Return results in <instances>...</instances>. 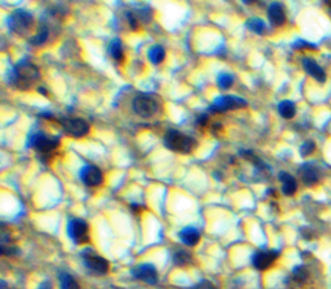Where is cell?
Masks as SVG:
<instances>
[{"label": "cell", "mask_w": 331, "mask_h": 289, "mask_svg": "<svg viewBox=\"0 0 331 289\" xmlns=\"http://www.w3.org/2000/svg\"><path fill=\"white\" fill-rule=\"evenodd\" d=\"M207 122H208V117L206 116V114H202V116L198 118L197 125H199V126H206V125H207Z\"/></svg>", "instance_id": "30"}, {"label": "cell", "mask_w": 331, "mask_h": 289, "mask_svg": "<svg viewBox=\"0 0 331 289\" xmlns=\"http://www.w3.org/2000/svg\"><path fill=\"white\" fill-rule=\"evenodd\" d=\"M109 53L114 60L122 61L123 60V46L118 38H114L109 44Z\"/></svg>", "instance_id": "20"}, {"label": "cell", "mask_w": 331, "mask_h": 289, "mask_svg": "<svg viewBox=\"0 0 331 289\" xmlns=\"http://www.w3.org/2000/svg\"><path fill=\"white\" fill-rule=\"evenodd\" d=\"M173 262L177 266H187L192 262V254L185 251H177L173 254Z\"/></svg>", "instance_id": "24"}, {"label": "cell", "mask_w": 331, "mask_h": 289, "mask_svg": "<svg viewBox=\"0 0 331 289\" xmlns=\"http://www.w3.org/2000/svg\"><path fill=\"white\" fill-rule=\"evenodd\" d=\"M81 179L82 182L88 186V187H96L102 183V171L97 167V166H84L81 170Z\"/></svg>", "instance_id": "12"}, {"label": "cell", "mask_w": 331, "mask_h": 289, "mask_svg": "<svg viewBox=\"0 0 331 289\" xmlns=\"http://www.w3.org/2000/svg\"><path fill=\"white\" fill-rule=\"evenodd\" d=\"M278 256L279 253L277 251H257L252 256V264L256 270L264 271L275 263Z\"/></svg>", "instance_id": "10"}, {"label": "cell", "mask_w": 331, "mask_h": 289, "mask_svg": "<svg viewBox=\"0 0 331 289\" xmlns=\"http://www.w3.org/2000/svg\"><path fill=\"white\" fill-rule=\"evenodd\" d=\"M294 47H295V48H302V47H312V48H314V46H312V44H309V43L303 42V40H299L298 43H295Z\"/></svg>", "instance_id": "31"}, {"label": "cell", "mask_w": 331, "mask_h": 289, "mask_svg": "<svg viewBox=\"0 0 331 289\" xmlns=\"http://www.w3.org/2000/svg\"><path fill=\"white\" fill-rule=\"evenodd\" d=\"M303 66L305 69V71L310 77H313L316 81L324 83L326 81V73L324 71V69L318 65L313 59H309V57H305L303 59Z\"/></svg>", "instance_id": "14"}, {"label": "cell", "mask_w": 331, "mask_h": 289, "mask_svg": "<svg viewBox=\"0 0 331 289\" xmlns=\"http://www.w3.org/2000/svg\"><path fill=\"white\" fill-rule=\"evenodd\" d=\"M180 240L183 241L185 245L188 247H194V245H197L199 243V240H201V235H199V231L197 228H194V227H185L180 231L179 233Z\"/></svg>", "instance_id": "16"}, {"label": "cell", "mask_w": 331, "mask_h": 289, "mask_svg": "<svg viewBox=\"0 0 331 289\" xmlns=\"http://www.w3.org/2000/svg\"><path fill=\"white\" fill-rule=\"evenodd\" d=\"M60 286L61 289H81L78 282L69 274L62 272L60 275Z\"/></svg>", "instance_id": "23"}, {"label": "cell", "mask_w": 331, "mask_h": 289, "mask_svg": "<svg viewBox=\"0 0 331 289\" xmlns=\"http://www.w3.org/2000/svg\"><path fill=\"white\" fill-rule=\"evenodd\" d=\"M194 289H218V288H216V287L214 286L212 283L202 282V283H199V284H198V286L195 287Z\"/></svg>", "instance_id": "29"}, {"label": "cell", "mask_w": 331, "mask_h": 289, "mask_svg": "<svg viewBox=\"0 0 331 289\" xmlns=\"http://www.w3.org/2000/svg\"><path fill=\"white\" fill-rule=\"evenodd\" d=\"M300 175H302V180L304 183L308 184V186H312V184H316L320 180V170L313 165V163H304L299 170Z\"/></svg>", "instance_id": "13"}, {"label": "cell", "mask_w": 331, "mask_h": 289, "mask_svg": "<svg viewBox=\"0 0 331 289\" xmlns=\"http://www.w3.org/2000/svg\"><path fill=\"white\" fill-rule=\"evenodd\" d=\"M278 178L282 183V192L286 196H293L296 192V190H298V184H296L295 178L293 175H290L289 173H286V171H281Z\"/></svg>", "instance_id": "17"}, {"label": "cell", "mask_w": 331, "mask_h": 289, "mask_svg": "<svg viewBox=\"0 0 331 289\" xmlns=\"http://www.w3.org/2000/svg\"><path fill=\"white\" fill-rule=\"evenodd\" d=\"M314 148H316V145H314L313 141H312V140L304 141L303 145L300 147V155L303 156V157H305V156H309L310 153H313Z\"/></svg>", "instance_id": "27"}, {"label": "cell", "mask_w": 331, "mask_h": 289, "mask_svg": "<svg viewBox=\"0 0 331 289\" xmlns=\"http://www.w3.org/2000/svg\"><path fill=\"white\" fill-rule=\"evenodd\" d=\"M165 144L171 151L181 152V153H191L195 148L197 141L177 130H168L165 135Z\"/></svg>", "instance_id": "2"}, {"label": "cell", "mask_w": 331, "mask_h": 289, "mask_svg": "<svg viewBox=\"0 0 331 289\" xmlns=\"http://www.w3.org/2000/svg\"><path fill=\"white\" fill-rule=\"evenodd\" d=\"M308 275H309L308 270L304 266H296L293 270V279L296 283H299V284H303L306 279H308Z\"/></svg>", "instance_id": "25"}, {"label": "cell", "mask_w": 331, "mask_h": 289, "mask_svg": "<svg viewBox=\"0 0 331 289\" xmlns=\"http://www.w3.org/2000/svg\"><path fill=\"white\" fill-rule=\"evenodd\" d=\"M278 112L283 118L286 120H291L296 113L295 104L290 100H283V101L279 102L278 105Z\"/></svg>", "instance_id": "19"}, {"label": "cell", "mask_w": 331, "mask_h": 289, "mask_svg": "<svg viewBox=\"0 0 331 289\" xmlns=\"http://www.w3.org/2000/svg\"><path fill=\"white\" fill-rule=\"evenodd\" d=\"M127 21L128 24H130L131 29H138V17H136V14L132 13V12H128L127 13Z\"/></svg>", "instance_id": "28"}, {"label": "cell", "mask_w": 331, "mask_h": 289, "mask_svg": "<svg viewBox=\"0 0 331 289\" xmlns=\"http://www.w3.org/2000/svg\"><path fill=\"white\" fill-rule=\"evenodd\" d=\"M328 5H329V8H328V11H329V13L331 14V1H329L328 3Z\"/></svg>", "instance_id": "34"}, {"label": "cell", "mask_w": 331, "mask_h": 289, "mask_svg": "<svg viewBox=\"0 0 331 289\" xmlns=\"http://www.w3.org/2000/svg\"><path fill=\"white\" fill-rule=\"evenodd\" d=\"M32 22L34 20H32V14L30 12L25 11V9H17L11 14L8 24H9L12 32L18 35H25L32 26Z\"/></svg>", "instance_id": "3"}, {"label": "cell", "mask_w": 331, "mask_h": 289, "mask_svg": "<svg viewBox=\"0 0 331 289\" xmlns=\"http://www.w3.org/2000/svg\"><path fill=\"white\" fill-rule=\"evenodd\" d=\"M247 101L242 97H238V96H220L218 99L214 101V104L211 105L210 110L214 112V113H222V112H226V110H233V109H240V108H246Z\"/></svg>", "instance_id": "5"}, {"label": "cell", "mask_w": 331, "mask_h": 289, "mask_svg": "<svg viewBox=\"0 0 331 289\" xmlns=\"http://www.w3.org/2000/svg\"><path fill=\"white\" fill-rule=\"evenodd\" d=\"M38 91H39V94H43V95H47V91H46V88H43V87H39V88H38Z\"/></svg>", "instance_id": "33"}, {"label": "cell", "mask_w": 331, "mask_h": 289, "mask_svg": "<svg viewBox=\"0 0 331 289\" xmlns=\"http://www.w3.org/2000/svg\"><path fill=\"white\" fill-rule=\"evenodd\" d=\"M61 125L65 132L73 138H82L89 132V125L82 118H64L61 120Z\"/></svg>", "instance_id": "9"}, {"label": "cell", "mask_w": 331, "mask_h": 289, "mask_svg": "<svg viewBox=\"0 0 331 289\" xmlns=\"http://www.w3.org/2000/svg\"><path fill=\"white\" fill-rule=\"evenodd\" d=\"M247 28L250 29L252 32H256V34H264L265 29H267V25H265V22L261 20V18L257 17H252L250 18L248 21L246 22Z\"/></svg>", "instance_id": "22"}, {"label": "cell", "mask_w": 331, "mask_h": 289, "mask_svg": "<svg viewBox=\"0 0 331 289\" xmlns=\"http://www.w3.org/2000/svg\"><path fill=\"white\" fill-rule=\"evenodd\" d=\"M58 144H60L58 138H50V136H47L43 132L32 134L31 139H30V147L35 148L42 155L51 153V152L55 151L58 147Z\"/></svg>", "instance_id": "8"}, {"label": "cell", "mask_w": 331, "mask_h": 289, "mask_svg": "<svg viewBox=\"0 0 331 289\" xmlns=\"http://www.w3.org/2000/svg\"><path fill=\"white\" fill-rule=\"evenodd\" d=\"M268 18L272 22V25L282 26L286 21V14L279 3H273L268 9Z\"/></svg>", "instance_id": "15"}, {"label": "cell", "mask_w": 331, "mask_h": 289, "mask_svg": "<svg viewBox=\"0 0 331 289\" xmlns=\"http://www.w3.org/2000/svg\"><path fill=\"white\" fill-rule=\"evenodd\" d=\"M50 26L44 24V25L39 28L38 32H36L35 35L30 39V43H31L32 46H42L50 38Z\"/></svg>", "instance_id": "18"}, {"label": "cell", "mask_w": 331, "mask_h": 289, "mask_svg": "<svg viewBox=\"0 0 331 289\" xmlns=\"http://www.w3.org/2000/svg\"><path fill=\"white\" fill-rule=\"evenodd\" d=\"M132 109L138 116L148 118L157 113V110L159 109V104L152 96L140 95L132 101Z\"/></svg>", "instance_id": "4"}, {"label": "cell", "mask_w": 331, "mask_h": 289, "mask_svg": "<svg viewBox=\"0 0 331 289\" xmlns=\"http://www.w3.org/2000/svg\"><path fill=\"white\" fill-rule=\"evenodd\" d=\"M38 289H53V287L50 282H43Z\"/></svg>", "instance_id": "32"}, {"label": "cell", "mask_w": 331, "mask_h": 289, "mask_svg": "<svg viewBox=\"0 0 331 289\" xmlns=\"http://www.w3.org/2000/svg\"><path fill=\"white\" fill-rule=\"evenodd\" d=\"M82 257L84 261L85 266L91 270V271L99 274V275H104L109 271V262L106 261L105 258H102L101 256L96 253L92 249H84L82 252Z\"/></svg>", "instance_id": "6"}, {"label": "cell", "mask_w": 331, "mask_h": 289, "mask_svg": "<svg viewBox=\"0 0 331 289\" xmlns=\"http://www.w3.org/2000/svg\"><path fill=\"white\" fill-rule=\"evenodd\" d=\"M67 233L75 244H85L89 241V227L83 219H73L67 226Z\"/></svg>", "instance_id": "7"}, {"label": "cell", "mask_w": 331, "mask_h": 289, "mask_svg": "<svg viewBox=\"0 0 331 289\" xmlns=\"http://www.w3.org/2000/svg\"><path fill=\"white\" fill-rule=\"evenodd\" d=\"M38 78V67L28 61L18 63L12 70V83L20 90H28Z\"/></svg>", "instance_id": "1"}, {"label": "cell", "mask_w": 331, "mask_h": 289, "mask_svg": "<svg viewBox=\"0 0 331 289\" xmlns=\"http://www.w3.org/2000/svg\"><path fill=\"white\" fill-rule=\"evenodd\" d=\"M166 51L162 46H153L150 50H149V60L152 61L153 64L158 65V64L162 63L165 60Z\"/></svg>", "instance_id": "21"}, {"label": "cell", "mask_w": 331, "mask_h": 289, "mask_svg": "<svg viewBox=\"0 0 331 289\" xmlns=\"http://www.w3.org/2000/svg\"><path fill=\"white\" fill-rule=\"evenodd\" d=\"M233 82H234V79H233L232 75L228 74V73H221V74L218 77V85L221 88H224V90H228V88L232 87Z\"/></svg>", "instance_id": "26"}, {"label": "cell", "mask_w": 331, "mask_h": 289, "mask_svg": "<svg viewBox=\"0 0 331 289\" xmlns=\"http://www.w3.org/2000/svg\"><path fill=\"white\" fill-rule=\"evenodd\" d=\"M132 275L138 280L148 283V284H157L158 282V271L157 268L150 263L138 264L132 270Z\"/></svg>", "instance_id": "11"}]
</instances>
